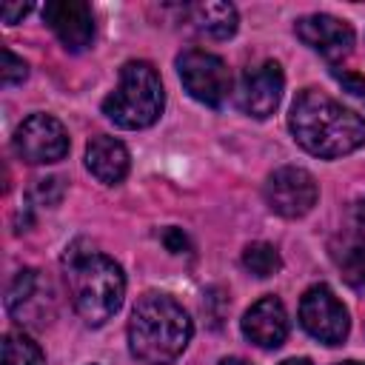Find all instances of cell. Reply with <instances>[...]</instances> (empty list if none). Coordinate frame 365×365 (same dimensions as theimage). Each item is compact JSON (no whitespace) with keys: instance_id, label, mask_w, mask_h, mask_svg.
Here are the masks:
<instances>
[{"instance_id":"25","label":"cell","mask_w":365,"mask_h":365,"mask_svg":"<svg viewBox=\"0 0 365 365\" xmlns=\"http://www.w3.org/2000/svg\"><path fill=\"white\" fill-rule=\"evenodd\" d=\"M279 365H314L311 359H305V356H291V359H282Z\"/></svg>"},{"instance_id":"2","label":"cell","mask_w":365,"mask_h":365,"mask_svg":"<svg viewBox=\"0 0 365 365\" xmlns=\"http://www.w3.org/2000/svg\"><path fill=\"white\" fill-rule=\"evenodd\" d=\"M194 325L185 308L160 291L137 299L128 319V348L143 365H171L191 342Z\"/></svg>"},{"instance_id":"14","label":"cell","mask_w":365,"mask_h":365,"mask_svg":"<svg viewBox=\"0 0 365 365\" xmlns=\"http://www.w3.org/2000/svg\"><path fill=\"white\" fill-rule=\"evenodd\" d=\"M46 288H48V282L43 285L40 271L23 268V271L11 279V285H9V291H6V311H9L17 322H31V308L37 305V308L43 311V302H40L37 297H40Z\"/></svg>"},{"instance_id":"27","label":"cell","mask_w":365,"mask_h":365,"mask_svg":"<svg viewBox=\"0 0 365 365\" xmlns=\"http://www.w3.org/2000/svg\"><path fill=\"white\" fill-rule=\"evenodd\" d=\"M336 365H362V362H356V359H348V362H336Z\"/></svg>"},{"instance_id":"19","label":"cell","mask_w":365,"mask_h":365,"mask_svg":"<svg viewBox=\"0 0 365 365\" xmlns=\"http://www.w3.org/2000/svg\"><path fill=\"white\" fill-rule=\"evenodd\" d=\"M26 74H29V66L11 48H3V71H0L3 86H17L26 80Z\"/></svg>"},{"instance_id":"23","label":"cell","mask_w":365,"mask_h":365,"mask_svg":"<svg viewBox=\"0 0 365 365\" xmlns=\"http://www.w3.org/2000/svg\"><path fill=\"white\" fill-rule=\"evenodd\" d=\"M334 77L354 94V97H359V100H365V80L362 77H354V74H339V71H334Z\"/></svg>"},{"instance_id":"26","label":"cell","mask_w":365,"mask_h":365,"mask_svg":"<svg viewBox=\"0 0 365 365\" xmlns=\"http://www.w3.org/2000/svg\"><path fill=\"white\" fill-rule=\"evenodd\" d=\"M220 365H251V362H245V359H240V356H225Z\"/></svg>"},{"instance_id":"20","label":"cell","mask_w":365,"mask_h":365,"mask_svg":"<svg viewBox=\"0 0 365 365\" xmlns=\"http://www.w3.org/2000/svg\"><path fill=\"white\" fill-rule=\"evenodd\" d=\"M34 197H37L43 205H54V202L63 197V180H60V177H43V180H37Z\"/></svg>"},{"instance_id":"17","label":"cell","mask_w":365,"mask_h":365,"mask_svg":"<svg viewBox=\"0 0 365 365\" xmlns=\"http://www.w3.org/2000/svg\"><path fill=\"white\" fill-rule=\"evenodd\" d=\"M242 265L254 277H271V274H277L282 268V259H279V251L271 242H251L242 251Z\"/></svg>"},{"instance_id":"21","label":"cell","mask_w":365,"mask_h":365,"mask_svg":"<svg viewBox=\"0 0 365 365\" xmlns=\"http://www.w3.org/2000/svg\"><path fill=\"white\" fill-rule=\"evenodd\" d=\"M163 242H165V248H168L171 254H182V251H188V240H185V234H182L180 228H165Z\"/></svg>"},{"instance_id":"6","label":"cell","mask_w":365,"mask_h":365,"mask_svg":"<svg viewBox=\"0 0 365 365\" xmlns=\"http://www.w3.org/2000/svg\"><path fill=\"white\" fill-rule=\"evenodd\" d=\"M14 151L20 160L31 163V165H43V163H57L68 154V131L66 125L51 117V114H31L26 117L17 131H14Z\"/></svg>"},{"instance_id":"15","label":"cell","mask_w":365,"mask_h":365,"mask_svg":"<svg viewBox=\"0 0 365 365\" xmlns=\"http://www.w3.org/2000/svg\"><path fill=\"white\" fill-rule=\"evenodd\" d=\"M188 11H191V23L197 26V31H202L205 37H214V40H228L240 23L237 9L231 3H220V0L197 3Z\"/></svg>"},{"instance_id":"16","label":"cell","mask_w":365,"mask_h":365,"mask_svg":"<svg viewBox=\"0 0 365 365\" xmlns=\"http://www.w3.org/2000/svg\"><path fill=\"white\" fill-rule=\"evenodd\" d=\"M40 345L23 331H9L3 336V365H43Z\"/></svg>"},{"instance_id":"18","label":"cell","mask_w":365,"mask_h":365,"mask_svg":"<svg viewBox=\"0 0 365 365\" xmlns=\"http://www.w3.org/2000/svg\"><path fill=\"white\" fill-rule=\"evenodd\" d=\"M339 268L354 288L365 291V240L345 248V254L339 257Z\"/></svg>"},{"instance_id":"10","label":"cell","mask_w":365,"mask_h":365,"mask_svg":"<svg viewBox=\"0 0 365 365\" xmlns=\"http://www.w3.org/2000/svg\"><path fill=\"white\" fill-rule=\"evenodd\" d=\"M43 20L68 51H86L94 40V14L83 0H51L43 6Z\"/></svg>"},{"instance_id":"9","label":"cell","mask_w":365,"mask_h":365,"mask_svg":"<svg viewBox=\"0 0 365 365\" xmlns=\"http://www.w3.org/2000/svg\"><path fill=\"white\" fill-rule=\"evenodd\" d=\"M285 88V74L277 60H265L254 68H245L237 86V106L242 114L265 120L277 111Z\"/></svg>"},{"instance_id":"11","label":"cell","mask_w":365,"mask_h":365,"mask_svg":"<svg viewBox=\"0 0 365 365\" xmlns=\"http://www.w3.org/2000/svg\"><path fill=\"white\" fill-rule=\"evenodd\" d=\"M294 31H297V37L308 48H314L317 54H322L331 63L348 57L351 48H354V29L345 20L334 17V14H308V17H299L297 26H294Z\"/></svg>"},{"instance_id":"22","label":"cell","mask_w":365,"mask_h":365,"mask_svg":"<svg viewBox=\"0 0 365 365\" xmlns=\"http://www.w3.org/2000/svg\"><path fill=\"white\" fill-rule=\"evenodd\" d=\"M29 11H31V6H29V3H6L0 14H3V23L14 26V23H20V20H23Z\"/></svg>"},{"instance_id":"8","label":"cell","mask_w":365,"mask_h":365,"mask_svg":"<svg viewBox=\"0 0 365 365\" xmlns=\"http://www.w3.org/2000/svg\"><path fill=\"white\" fill-rule=\"evenodd\" d=\"M317 197H319V188H317L314 174L299 165H282L265 182L268 208L285 220L305 217L317 205Z\"/></svg>"},{"instance_id":"4","label":"cell","mask_w":365,"mask_h":365,"mask_svg":"<svg viewBox=\"0 0 365 365\" xmlns=\"http://www.w3.org/2000/svg\"><path fill=\"white\" fill-rule=\"evenodd\" d=\"M165 108V91L160 74L145 60H128L120 68L117 88L103 100V114L128 131L148 128L160 120Z\"/></svg>"},{"instance_id":"13","label":"cell","mask_w":365,"mask_h":365,"mask_svg":"<svg viewBox=\"0 0 365 365\" xmlns=\"http://www.w3.org/2000/svg\"><path fill=\"white\" fill-rule=\"evenodd\" d=\"M86 168L100 182L117 185L128 174V148L120 140H114L108 134H100L86 148Z\"/></svg>"},{"instance_id":"12","label":"cell","mask_w":365,"mask_h":365,"mask_svg":"<svg viewBox=\"0 0 365 365\" xmlns=\"http://www.w3.org/2000/svg\"><path fill=\"white\" fill-rule=\"evenodd\" d=\"M242 334L245 339H251L257 348H279L288 336V314H285V305L268 294L262 299H257L245 317H242Z\"/></svg>"},{"instance_id":"24","label":"cell","mask_w":365,"mask_h":365,"mask_svg":"<svg viewBox=\"0 0 365 365\" xmlns=\"http://www.w3.org/2000/svg\"><path fill=\"white\" fill-rule=\"evenodd\" d=\"M354 220H356V228L365 234V200L356 202V208H354Z\"/></svg>"},{"instance_id":"7","label":"cell","mask_w":365,"mask_h":365,"mask_svg":"<svg viewBox=\"0 0 365 365\" xmlns=\"http://www.w3.org/2000/svg\"><path fill=\"white\" fill-rule=\"evenodd\" d=\"M299 322L314 339H319L325 345H339L351 331L348 308L336 299V294L328 285H311L302 294Z\"/></svg>"},{"instance_id":"5","label":"cell","mask_w":365,"mask_h":365,"mask_svg":"<svg viewBox=\"0 0 365 365\" xmlns=\"http://www.w3.org/2000/svg\"><path fill=\"white\" fill-rule=\"evenodd\" d=\"M177 74L185 86V91L211 108L225 106L231 94V71L222 57L202 51V48H185L177 57Z\"/></svg>"},{"instance_id":"3","label":"cell","mask_w":365,"mask_h":365,"mask_svg":"<svg viewBox=\"0 0 365 365\" xmlns=\"http://www.w3.org/2000/svg\"><path fill=\"white\" fill-rule=\"evenodd\" d=\"M66 279L71 291V302L86 325H103L108 322L125 297V277L123 268L100 254V251H80L71 245L66 254Z\"/></svg>"},{"instance_id":"1","label":"cell","mask_w":365,"mask_h":365,"mask_svg":"<svg viewBox=\"0 0 365 365\" xmlns=\"http://www.w3.org/2000/svg\"><path fill=\"white\" fill-rule=\"evenodd\" d=\"M288 128L308 154L325 160L351 154L365 145V117L317 88H302L297 94L291 103Z\"/></svg>"}]
</instances>
